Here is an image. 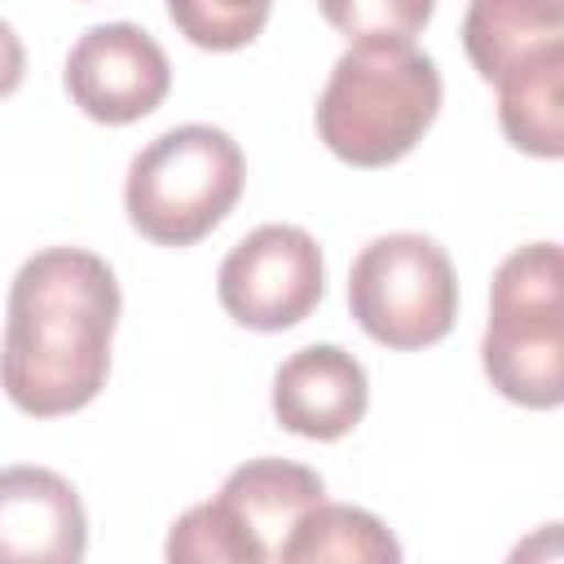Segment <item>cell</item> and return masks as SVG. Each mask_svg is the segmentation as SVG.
Returning a JSON list of instances; mask_svg holds the SVG:
<instances>
[{
	"label": "cell",
	"mask_w": 564,
	"mask_h": 564,
	"mask_svg": "<svg viewBox=\"0 0 564 564\" xmlns=\"http://www.w3.org/2000/svg\"><path fill=\"white\" fill-rule=\"evenodd\" d=\"M119 282L84 247H44L13 273L0 388L31 419L84 410L110 375Z\"/></svg>",
	"instance_id": "cell-1"
},
{
	"label": "cell",
	"mask_w": 564,
	"mask_h": 564,
	"mask_svg": "<svg viewBox=\"0 0 564 564\" xmlns=\"http://www.w3.org/2000/svg\"><path fill=\"white\" fill-rule=\"evenodd\" d=\"M441 110V70L414 40H357L317 97V137L352 167H388Z\"/></svg>",
	"instance_id": "cell-2"
},
{
	"label": "cell",
	"mask_w": 564,
	"mask_h": 564,
	"mask_svg": "<svg viewBox=\"0 0 564 564\" xmlns=\"http://www.w3.org/2000/svg\"><path fill=\"white\" fill-rule=\"evenodd\" d=\"M480 361L516 405L551 410L564 401V260L555 242L516 247L498 264Z\"/></svg>",
	"instance_id": "cell-3"
},
{
	"label": "cell",
	"mask_w": 564,
	"mask_h": 564,
	"mask_svg": "<svg viewBox=\"0 0 564 564\" xmlns=\"http://www.w3.org/2000/svg\"><path fill=\"white\" fill-rule=\"evenodd\" d=\"M242 150L225 128L181 123L141 145L128 163V220L163 247H189L212 234L242 194Z\"/></svg>",
	"instance_id": "cell-4"
},
{
	"label": "cell",
	"mask_w": 564,
	"mask_h": 564,
	"mask_svg": "<svg viewBox=\"0 0 564 564\" xmlns=\"http://www.w3.org/2000/svg\"><path fill=\"white\" fill-rule=\"evenodd\" d=\"M348 308L383 348H427L445 339L458 313V278L445 247L427 234H383L366 242L348 269Z\"/></svg>",
	"instance_id": "cell-5"
},
{
	"label": "cell",
	"mask_w": 564,
	"mask_h": 564,
	"mask_svg": "<svg viewBox=\"0 0 564 564\" xmlns=\"http://www.w3.org/2000/svg\"><path fill=\"white\" fill-rule=\"evenodd\" d=\"M326 286L322 247L300 225L251 229L216 273L220 308L251 330H286L304 322Z\"/></svg>",
	"instance_id": "cell-6"
},
{
	"label": "cell",
	"mask_w": 564,
	"mask_h": 564,
	"mask_svg": "<svg viewBox=\"0 0 564 564\" xmlns=\"http://www.w3.org/2000/svg\"><path fill=\"white\" fill-rule=\"evenodd\" d=\"M172 88L167 53L137 22H97L66 53V93L97 123H132Z\"/></svg>",
	"instance_id": "cell-7"
},
{
	"label": "cell",
	"mask_w": 564,
	"mask_h": 564,
	"mask_svg": "<svg viewBox=\"0 0 564 564\" xmlns=\"http://www.w3.org/2000/svg\"><path fill=\"white\" fill-rule=\"evenodd\" d=\"M88 516L75 485L48 467H0V564H75Z\"/></svg>",
	"instance_id": "cell-8"
},
{
	"label": "cell",
	"mask_w": 564,
	"mask_h": 564,
	"mask_svg": "<svg viewBox=\"0 0 564 564\" xmlns=\"http://www.w3.org/2000/svg\"><path fill=\"white\" fill-rule=\"evenodd\" d=\"M366 366L339 344H308L273 375V414L286 432L308 441H339L366 414Z\"/></svg>",
	"instance_id": "cell-9"
},
{
	"label": "cell",
	"mask_w": 564,
	"mask_h": 564,
	"mask_svg": "<svg viewBox=\"0 0 564 564\" xmlns=\"http://www.w3.org/2000/svg\"><path fill=\"white\" fill-rule=\"evenodd\" d=\"M216 498L247 529V538L260 546V555L269 564V560H278L295 520L326 498V485L313 467H300L286 458H251L225 476Z\"/></svg>",
	"instance_id": "cell-10"
},
{
	"label": "cell",
	"mask_w": 564,
	"mask_h": 564,
	"mask_svg": "<svg viewBox=\"0 0 564 564\" xmlns=\"http://www.w3.org/2000/svg\"><path fill=\"white\" fill-rule=\"evenodd\" d=\"M564 44V0H467L463 48L480 79L498 84L533 53Z\"/></svg>",
	"instance_id": "cell-11"
},
{
	"label": "cell",
	"mask_w": 564,
	"mask_h": 564,
	"mask_svg": "<svg viewBox=\"0 0 564 564\" xmlns=\"http://www.w3.org/2000/svg\"><path fill=\"white\" fill-rule=\"evenodd\" d=\"M498 123L507 141L538 159L564 154V44L511 66L498 84Z\"/></svg>",
	"instance_id": "cell-12"
},
{
	"label": "cell",
	"mask_w": 564,
	"mask_h": 564,
	"mask_svg": "<svg viewBox=\"0 0 564 564\" xmlns=\"http://www.w3.org/2000/svg\"><path fill=\"white\" fill-rule=\"evenodd\" d=\"M322 564V560H339V564H397L401 546L397 538L383 529L379 516L361 511V507H344V502H317L308 507L291 538L278 551V564Z\"/></svg>",
	"instance_id": "cell-13"
},
{
	"label": "cell",
	"mask_w": 564,
	"mask_h": 564,
	"mask_svg": "<svg viewBox=\"0 0 564 564\" xmlns=\"http://www.w3.org/2000/svg\"><path fill=\"white\" fill-rule=\"evenodd\" d=\"M163 551H167L172 564H264L260 546L220 507V498L181 511Z\"/></svg>",
	"instance_id": "cell-14"
},
{
	"label": "cell",
	"mask_w": 564,
	"mask_h": 564,
	"mask_svg": "<svg viewBox=\"0 0 564 564\" xmlns=\"http://www.w3.org/2000/svg\"><path fill=\"white\" fill-rule=\"evenodd\" d=\"M273 0H167V18L198 48H242L269 22Z\"/></svg>",
	"instance_id": "cell-15"
},
{
	"label": "cell",
	"mask_w": 564,
	"mask_h": 564,
	"mask_svg": "<svg viewBox=\"0 0 564 564\" xmlns=\"http://www.w3.org/2000/svg\"><path fill=\"white\" fill-rule=\"evenodd\" d=\"M322 18L348 35L352 44L357 40H414L436 0H317Z\"/></svg>",
	"instance_id": "cell-16"
},
{
	"label": "cell",
	"mask_w": 564,
	"mask_h": 564,
	"mask_svg": "<svg viewBox=\"0 0 564 564\" xmlns=\"http://www.w3.org/2000/svg\"><path fill=\"white\" fill-rule=\"evenodd\" d=\"M22 70H26V48L13 35V26L0 18V97L22 84Z\"/></svg>",
	"instance_id": "cell-17"
}]
</instances>
